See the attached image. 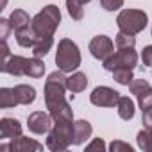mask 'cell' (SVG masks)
I'll return each instance as SVG.
<instances>
[{
	"mask_svg": "<svg viewBox=\"0 0 152 152\" xmlns=\"http://www.w3.org/2000/svg\"><path fill=\"white\" fill-rule=\"evenodd\" d=\"M61 23V11L57 6H45L34 18H32V29L36 32V45L32 47L34 57H45L52 45H54V32Z\"/></svg>",
	"mask_w": 152,
	"mask_h": 152,
	"instance_id": "obj_1",
	"label": "cell"
},
{
	"mask_svg": "<svg viewBox=\"0 0 152 152\" xmlns=\"http://www.w3.org/2000/svg\"><path fill=\"white\" fill-rule=\"evenodd\" d=\"M66 79L64 72H52L47 81H45V104L48 113L52 115L54 122L57 120H73V111L70 107V104L64 99L66 93Z\"/></svg>",
	"mask_w": 152,
	"mask_h": 152,
	"instance_id": "obj_2",
	"label": "cell"
},
{
	"mask_svg": "<svg viewBox=\"0 0 152 152\" xmlns=\"http://www.w3.org/2000/svg\"><path fill=\"white\" fill-rule=\"evenodd\" d=\"M73 140V120H57L47 136V147L54 152L66 150Z\"/></svg>",
	"mask_w": 152,
	"mask_h": 152,
	"instance_id": "obj_3",
	"label": "cell"
},
{
	"mask_svg": "<svg viewBox=\"0 0 152 152\" xmlns=\"http://www.w3.org/2000/svg\"><path fill=\"white\" fill-rule=\"evenodd\" d=\"M56 64L59 70L66 72H75L81 66V52L75 41L64 38L57 43V52H56Z\"/></svg>",
	"mask_w": 152,
	"mask_h": 152,
	"instance_id": "obj_4",
	"label": "cell"
},
{
	"mask_svg": "<svg viewBox=\"0 0 152 152\" xmlns=\"http://www.w3.org/2000/svg\"><path fill=\"white\" fill-rule=\"evenodd\" d=\"M147 22H148V16L141 9H124L116 16L118 29L124 31V32H129L132 36L140 34L147 27Z\"/></svg>",
	"mask_w": 152,
	"mask_h": 152,
	"instance_id": "obj_5",
	"label": "cell"
},
{
	"mask_svg": "<svg viewBox=\"0 0 152 152\" xmlns=\"http://www.w3.org/2000/svg\"><path fill=\"white\" fill-rule=\"evenodd\" d=\"M136 64H138V54H136L134 47L132 48H118L107 59H104V68L107 72H115L120 68L134 70Z\"/></svg>",
	"mask_w": 152,
	"mask_h": 152,
	"instance_id": "obj_6",
	"label": "cell"
},
{
	"mask_svg": "<svg viewBox=\"0 0 152 152\" xmlns=\"http://www.w3.org/2000/svg\"><path fill=\"white\" fill-rule=\"evenodd\" d=\"M129 90L136 97L138 106L141 107V111L152 107V86L145 79H132L129 83Z\"/></svg>",
	"mask_w": 152,
	"mask_h": 152,
	"instance_id": "obj_7",
	"label": "cell"
},
{
	"mask_svg": "<svg viewBox=\"0 0 152 152\" xmlns=\"http://www.w3.org/2000/svg\"><path fill=\"white\" fill-rule=\"evenodd\" d=\"M118 100H120V93L107 86H99L90 95V102L97 107H115Z\"/></svg>",
	"mask_w": 152,
	"mask_h": 152,
	"instance_id": "obj_8",
	"label": "cell"
},
{
	"mask_svg": "<svg viewBox=\"0 0 152 152\" xmlns=\"http://www.w3.org/2000/svg\"><path fill=\"white\" fill-rule=\"evenodd\" d=\"M27 125H29V131L34 132V134H47L52 129V125H54V118H52L50 113L34 111V113L29 115Z\"/></svg>",
	"mask_w": 152,
	"mask_h": 152,
	"instance_id": "obj_9",
	"label": "cell"
},
{
	"mask_svg": "<svg viewBox=\"0 0 152 152\" xmlns=\"http://www.w3.org/2000/svg\"><path fill=\"white\" fill-rule=\"evenodd\" d=\"M90 52L95 59H107L113 52H115V43L111 41V38L107 36H95L90 41Z\"/></svg>",
	"mask_w": 152,
	"mask_h": 152,
	"instance_id": "obj_10",
	"label": "cell"
},
{
	"mask_svg": "<svg viewBox=\"0 0 152 152\" xmlns=\"http://www.w3.org/2000/svg\"><path fill=\"white\" fill-rule=\"evenodd\" d=\"M29 63H31L29 57L11 56L2 66H0V70H2L4 73L15 75V77H22V75H29Z\"/></svg>",
	"mask_w": 152,
	"mask_h": 152,
	"instance_id": "obj_11",
	"label": "cell"
},
{
	"mask_svg": "<svg viewBox=\"0 0 152 152\" xmlns=\"http://www.w3.org/2000/svg\"><path fill=\"white\" fill-rule=\"evenodd\" d=\"M0 150H13V152H31V150H43V145L34 141V140H29V138H23V136H18L15 138L9 145H0Z\"/></svg>",
	"mask_w": 152,
	"mask_h": 152,
	"instance_id": "obj_12",
	"label": "cell"
},
{
	"mask_svg": "<svg viewBox=\"0 0 152 152\" xmlns=\"http://www.w3.org/2000/svg\"><path fill=\"white\" fill-rule=\"evenodd\" d=\"M18 136H22V125L16 118H2L0 120V138L15 140Z\"/></svg>",
	"mask_w": 152,
	"mask_h": 152,
	"instance_id": "obj_13",
	"label": "cell"
},
{
	"mask_svg": "<svg viewBox=\"0 0 152 152\" xmlns=\"http://www.w3.org/2000/svg\"><path fill=\"white\" fill-rule=\"evenodd\" d=\"M91 132H93V127L88 120L73 122V140H72V143L73 145H83L86 140L91 138Z\"/></svg>",
	"mask_w": 152,
	"mask_h": 152,
	"instance_id": "obj_14",
	"label": "cell"
},
{
	"mask_svg": "<svg viewBox=\"0 0 152 152\" xmlns=\"http://www.w3.org/2000/svg\"><path fill=\"white\" fill-rule=\"evenodd\" d=\"M15 36H16V43L20 47H23V48H32L36 45V41H38L36 32L32 29V23L27 25V27H23V29H20V31H16Z\"/></svg>",
	"mask_w": 152,
	"mask_h": 152,
	"instance_id": "obj_15",
	"label": "cell"
},
{
	"mask_svg": "<svg viewBox=\"0 0 152 152\" xmlns=\"http://www.w3.org/2000/svg\"><path fill=\"white\" fill-rule=\"evenodd\" d=\"M15 95H16L18 104H22V106H29L36 100V90L29 84H16L15 86Z\"/></svg>",
	"mask_w": 152,
	"mask_h": 152,
	"instance_id": "obj_16",
	"label": "cell"
},
{
	"mask_svg": "<svg viewBox=\"0 0 152 152\" xmlns=\"http://www.w3.org/2000/svg\"><path fill=\"white\" fill-rule=\"evenodd\" d=\"M86 86H88V77L83 72H75L66 79V88L72 93H81L86 90Z\"/></svg>",
	"mask_w": 152,
	"mask_h": 152,
	"instance_id": "obj_17",
	"label": "cell"
},
{
	"mask_svg": "<svg viewBox=\"0 0 152 152\" xmlns=\"http://www.w3.org/2000/svg\"><path fill=\"white\" fill-rule=\"evenodd\" d=\"M9 22H11V27H13L15 32L32 23V20L29 18V15H27L23 9H15V11L11 13V16H9Z\"/></svg>",
	"mask_w": 152,
	"mask_h": 152,
	"instance_id": "obj_18",
	"label": "cell"
},
{
	"mask_svg": "<svg viewBox=\"0 0 152 152\" xmlns=\"http://www.w3.org/2000/svg\"><path fill=\"white\" fill-rule=\"evenodd\" d=\"M116 107H118V116L122 120H132V116H134V102L129 97H120Z\"/></svg>",
	"mask_w": 152,
	"mask_h": 152,
	"instance_id": "obj_19",
	"label": "cell"
},
{
	"mask_svg": "<svg viewBox=\"0 0 152 152\" xmlns=\"http://www.w3.org/2000/svg\"><path fill=\"white\" fill-rule=\"evenodd\" d=\"M15 106H18L15 88H2L0 90V107L9 109V107H15Z\"/></svg>",
	"mask_w": 152,
	"mask_h": 152,
	"instance_id": "obj_20",
	"label": "cell"
},
{
	"mask_svg": "<svg viewBox=\"0 0 152 152\" xmlns=\"http://www.w3.org/2000/svg\"><path fill=\"white\" fill-rule=\"evenodd\" d=\"M66 9H68V15L72 16V20L79 22L83 20L84 16V4L81 0H66Z\"/></svg>",
	"mask_w": 152,
	"mask_h": 152,
	"instance_id": "obj_21",
	"label": "cell"
},
{
	"mask_svg": "<svg viewBox=\"0 0 152 152\" xmlns=\"http://www.w3.org/2000/svg\"><path fill=\"white\" fill-rule=\"evenodd\" d=\"M115 43H116V48H132L136 45V38L129 32H124L120 31L115 38Z\"/></svg>",
	"mask_w": 152,
	"mask_h": 152,
	"instance_id": "obj_22",
	"label": "cell"
},
{
	"mask_svg": "<svg viewBox=\"0 0 152 152\" xmlns=\"http://www.w3.org/2000/svg\"><path fill=\"white\" fill-rule=\"evenodd\" d=\"M136 140H138V147H140L141 150H145V152H152V134H150L147 129L140 131Z\"/></svg>",
	"mask_w": 152,
	"mask_h": 152,
	"instance_id": "obj_23",
	"label": "cell"
},
{
	"mask_svg": "<svg viewBox=\"0 0 152 152\" xmlns=\"http://www.w3.org/2000/svg\"><path fill=\"white\" fill-rule=\"evenodd\" d=\"M113 77L118 84H124V86H129V83L132 81V70H127V68H120V70H115L113 72Z\"/></svg>",
	"mask_w": 152,
	"mask_h": 152,
	"instance_id": "obj_24",
	"label": "cell"
},
{
	"mask_svg": "<svg viewBox=\"0 0 152 152\" xmlns=\"http://www.w3.org/2000/svg\"><path fill=\"white\" fill-rule=\"evenodd\" d=\"M109 150H113V152H132V147L129 143H124L120 140H115V141H111Z\"/></svg>",
	"mask_w": 152,
	"mask_h": 152,
	"instance_id": "obj_25",
	"label": "cell"
},
{
	"mask_svg": "<svg viewBox=\"0 0 152 152\" xmlns=\"http://www.w3.org/2000/svg\"><path fill=\"white\" fill-rule=\"evenodd\" d=\"M100 6L106 11H118L124 6V0H100Z\"/></svg>",
	"mask_w": 152,
	"mask_h": 152,
	"instance_id": "obj_26",
	"label": "cell"
},
{
	"mask_svg": "<svg viewBox=\"0 0 152 152\" xmlns=\"http://www.w3.org/2000/svg\"><path fill=\"white\" fill-rule=\"evenodd\" d=\"M11 31H13L11 22L6 20V18H0V38H2V41H7V36H9Z\"/></svg>",
	"mask_w": 152,
	"mask_h": 152,
	"instance_id": "obj_27",
	"label": "cell"
},
{
	"mask_svg": "<svg viewBox=\"0 0 152 152\" xmlns=\"http://www.w3.org/2000/svg\"><path fill=\"white\" fill-rule=\"evenodd\" d=\"M86 150L88 152H93V150H106V143H104V140L102 138H95L90 145H86Z\"/></svg>",
	"mask_w": 152,
	"mask_h": 152,
	"instance_id": "obj_28",
	"label": "cell"
},
{
	"mask_svg": "<svg viewBox=\"0 0 152 152\" xmlns=\"http://www.w3.org/2000/svg\"><path fill=\"white\" fill-rule=\"evenodd\" d=\"M141 124H143V127L145 129H152V107H148V109H145L143 111V115H141Z\"/></svg>",
	"mask_w": 152,
	"mask_h": 152,
	"instance_id": "obj_29",
	"label": "cell"
},
{
	"mask_svg": "<svg viewBox=\"0 0 152 152\" xmlns=\"http://www.w3.org/2000/svg\"><path fill=\"white\" fill-rule=\"evenodd\" d=\"M141 61L145 66H152V45L145 47L143 52H141Z\"/></svg>",
	"mask_w": 152,
	"mask_h": 152,
	"instance_id": "obj_30",
	"label": "cell"
},
{
	"mask_svg": "<svg viewBox=\"0 0 152 152\" xmlns=\"http://www.w3.org/2000/svg\"><path fill=\"white\" fill-rule=\"evenodd\" d=\"M0 54H2V59H0V66H2L9 57H11V52H9V47H7V41H2V47H0Z\"/></svg>",
	"mask_w": 152,
	"mask_h": 152,
	"instance_id": "obj_31",
	"label": "cell"
},
{
	"mask_svg": "<svg viewBox=\"0 0 152 152\" xmlns=\"http://www.w3.org/2000/svg\"><path fill=\"white\" fill-rule=\"evenodd\" d=\"M81 2H83V4H88V2H91V0H81Z\"/></svg>",
	"mask_w": 152,
	"mask_h": 152,
	"instance_id": "obj_32",
	"label": "cell"
},
{
	"mask_svg": "<svg viewBox=\"0 0 152 152\" xmlns=\"http://www.w3.org/2000/svg\"><path fill=\"white\" fill-rule=\"evenodd\" d=\"M147 131H148V129H147ZM148 132H150V134H152V129H150V131H148Z\"/></svg>",
	"mask_w": 152,
	"mask_h": 152,
	"instance_id": "obj_33",
	"label": "cell"
}]
</instances>
